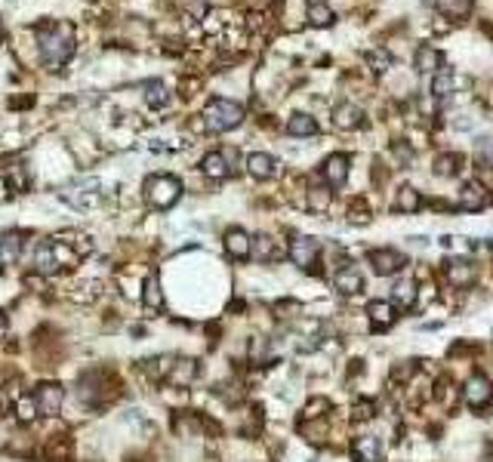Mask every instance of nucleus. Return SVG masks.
<instances>
[{
  "instance_id": "f257e3e1",
  "label": "nucleus",
  "mask_w": 493,
  "mask_h": 462,
  "mask_svg": "<svg viewBox=\"0 0 493 462\" xmlns=\"http://www.w3.org/2000/svg\"><path fill=\"white\" fill-rule=\"evenodd\" d=\"M37 43H41V59L47 68H62L74 56V25L68 22H50L37 28Z\"/></svg>"
},
{
  "instance_id": "f03ea898",
  "label": "nucleus",
  "mask_w": 493,
  "mask_h": 462,
  "mask_svg": "<svg viewBox=\"0 0 493 462\" xmlns=\"http://www.w3.org/2000/svg\"><path fill=\"white\" fill-rule=\"evenodd\" d=\"M241 121H244V108L238 102H232V99H210L201 114L203 130H210V133H228Z\"/></svg>"
},
{
  "instance_id": "7ed1b4c3",
  "label": "nucleus",
  "mask_w": 493,
  "mask_h": 462,
  "mask_svg": "<svg viewBox=\"0 0 493 462\" xmlns=\"http://www.w3.org/2000/svg\"><path fill=\"white\" fill-rule=\"evenodd\" d=\"M179 197H182V182L176 179V176L157 173V176H148L145 179V201L154 210H170Z\"/></svg>"
},
{
  "instance_id": "20e7f679",
  "label": "nucleus",
  "mask_w": 493,
  "mask_h": 462,
  "mask_svg": "<svg viewBox=\"0 0 493 462\" xmlns=\"http://www.w3.org/2000/svg\"><path fill=\"white\" fill-rule=\"evenodd\" d=\"M238 161V151L234 148H222V151H210V154H203L201 161V170L203 176H210V179H225V176H232V163Z\"/></svg>"
},
{
  "instance_id": "39448f33",
  "label": "nucleus",
  "mask_w": 493,
  "mask_h": 462,
  "mask_svg": "<svg viewBox=\"0 0 493 462\" xmlns=\"http://www.w3.org/2000/svg\"><path fill=\"white\" fill-rule=\"evenodd\" d=\"M463 398L469 407H475V410H484L487 404H493V382L487 379V376H472L469 382H465L463 388Z\"/></svg>"
},
{
  "instance_id": "423d86ee",
  "label": "nucleus",
  "mask_w": 493,
  "mask_h": 462,
  "mask_svg": "<svg viewBox=\"0 0 493 462\" xmlns=\"http://www.w3.org/2000/svg\"><path fill=\"white\" fill-rule=\"evenodd\" d=\"M34 401H37V413L41 416H56L59 410H62L65 388L59 385V382H43V385H37Z\"/></svg>"
},
{
  "instance_id": "0eeeda50",
  "label": "nucleus",
  "mask_w": 493,
  "mask_h": 462,
  "mask_svg": "<svg viewBox=\"0 0 493 462\" xmlns=\"http://www.w3.org/2000/svg\"><path fill=\"white\" fill-rule=\"evenodd\" d=\"M367 265H373L376 274H398L407 265V259L398 250H370L367 253Z\"/></svg>"
},
{
  "instance_id": "6e6552de",
  "label": "nucleus",
  "mask_w": 493,
  "mask_h": 462,
  "mask_svg": "<svg viewBox=\"0 0 493 462\" xmlns=\"http://www.w3.org/2000/svg\"><path fill=\"white\" fill-rule=\"evenodd\" d=\"M318 250H321V243L314 241V237H296V241L290 243V259H293V265H299V268H312L314 265V259H318Z\"/></svg>"
},
{
  "instance_id": "1a4fd4ad",
  "label": "nucleus",
  "mask_w": 493,
  "mask_h": 462,
  "mask_svg": "<svg viewBox=\"0 0 493 462\" xmlns=\"http://www.w3.org/2000/svg\"><path fill=\"white\" fill-rule=\"evenodd\" d=\"M34 268L41 274H56L59 268H62V259H59V241L37 243V250H34Z\"/></svg>"
},
{
  "instance_id": "9d476101",
  "label": "nucleus",
  "mask_w": 493,
  "mask_h": 462,
  "mask_svg": "<svg viewBox=\"0 0 493 462\" xmlns=\"http://www.w3.org/2000/svg\"><path fill=\"white\" fill-rule=\"evenodd\" d=\"M447 281H450L453 287H459V290L472 287V283L478 281V265L472 259H453V262H447Z\"/></svg>"
},
{
  "instance_id": "9b49d317",
  "label": "nucleus",
  "mask_w": 493,
  "mask_h": 462,
  "mask_svg": "<svg viewBox=\"0 0 493 462\" xmlns=\"http://www.w3.org/2000/svg\"><path fill=\"white\" fill-rule=\"evenodd\" d=\"M456 203H459V210H465V213H478V210L487 207V191H484V185H478V182H465L456 194Z\"/></svg>"
},
{
  "instance_id": "f8f14e48",
  "label": "nucleus",
  "mask_w": 493,
  "mask_h": 462,
  "mask_svg": "<svg viewBox=\"0 0 493 462\" xmlns=\"http://www.w3.org/2000/svg\"><path fill=\"white\" fill-rule=\"evenodd\" d=\"M352 456L354 462H379L383 459V444L376 434H358L352 441Z\"/></svg>"
},
{
  "instance_id": "ddd939ff",
  "label": "nucleus",
  "mask_w": 493,
  "mask_h": 462,
  "mask_svg": "<svg viewBox=\"0 0 493 462\" xmlns=\"http://www.w3.org/2000/svg\"><path fill=\"white\" fill-rule=\"evenodd\" d=\"M333 287H336L343 296H354V293L364 290V274H361V268H354V265H343L336 274H333Z\"/></svg>"
},
{
  "instance_id": "4468645a",
  "label": "nucleus",
  "mask_w": 493,
  "mask_h": 462,
  "mask_svg": "<svg viewBox=\"0 0 493 462\" xmlns=\"http://www.w3.org/2000/svg\"><path fill=\"white\" fill-rule=\"evenodd\" d=\"M194 379H197V361H192V358H176L173 367H170V373H167V382H170V385L188 388Z\"/></svg>"
},
{
  "instance_id": "2eb2a0df",
  "label": "nucleus",
  "mask_w": 493,
  "mask_h": 462,
  "mask_svg": "<svg viewBox=\"0 0 493 462\" xmlns=\"http://www.w3.org/2000/svg\"><path fill=\"white\" fill-rule=\"evenodd\" d=\"M321 176H324V182L330 185V188L345 185V179H348V157L345 154H330L324 161V167H321Z\"/></svg>"
},
{
  "instance_id": "dca6fc26",
  "label": "nucleus",
  "mask_w": 493,
  "mask_h": 462,
  "mask_svg": "<svg viewBox=\"0 0 493 462\" xmlns=\"http://www.w3.org/2000/svg\"><path fill=\"white\" fill-rule=\"evenodd\" d=\"M247 170L253 179H272V176L281 173V163L274 161L272 154H262V151H256V154L247 157Z\"/></svg>"
},
{
  "instance_id": "f3484780",
  "label": "nucleus",
  "mask_w": 493,
  "mask_h": 462,
  "mask_svg": "<svg viewBox=\"0 0 493 462\" xmlns=\"http://www.w3.org/2000/svg\"><path fill=\"white\" fill-rule=\"evenodd\" d=\"M333 123H336L339 130H358L361 123H364V111L352 102H343V105H336V111H333Z\"/></svg>"
},
{
  "instance_id": "a211bd4d",
  "label": "nucleus",
  "mask_w": 493,
  "mask_h": 462,
  "mask_svg": "<svg viewBox=\"0 0 493 462\" xmlns=\"http://www.w3.org/2000/svg\"><path fill=\"white\" fill-rule=\"evenodd\" d=\"M250 241H253V237H250L244 228L225 231V253L232 256V259H247L250 256Z\"/></svg>"
},
{
  "instance_id": "6ab92c4d",
  "label": "nucleus",
  "mask_w": 493,
  "mask_h": 462,
  "mask_svg": "<svg viewBox=\"0 0 493 462\" xmlns=\"http://www.w3.org/2000/svg\"><path fill=\"white\" fill-rule=\"evenodd\" d=\"M250 253H253L259 262H274L281 256V250H278V241H274V237L256 234L253 241H250Z\"/></svg>"
},
{
  "instance_id": "aec40b11",
  "label": "nucleus",
  "mask_w": 493,
  "mask_h": 462,
  "mask_svg": "<svg viewBox=\"0 0 493 462\" xmlns=\"http://www.w3.org/2000/svg\"><path fill=\"white\" fill-rule=\"evenodd\" d=\"M367 314H370V321H373V327L376 330H385V327H392L394 323V305L392 302H383V299H376V302H370L367 305Z\"/></svg>"
},
{
  "instance_id": "412c9836",
  "label": "nucleus",
  "mask_w": 493,
  "mask_h": 462,
  "mask_svg": "<svg viewBox=\"0 0 493 462\" xmlns=\"http://www.w3.org/2000/svg\"><path fill=\"white\" fill-rule=\"evenodd\" d=\"M453 90H456V74H453L450 68L435 71V77H432V96L444 102V99L453 96Z\"/></svg>"
},
{
  "instance_id": "4be33fe9",
  "label": "nucleus",
  "mask_w": 493,
  "mask_h": 462,
  "mask_svg": "<svg viewBox=\"0 0 493 462\" xmlns=\"http://www.w3.org/2000/svg\"><path fill=\"white\" fill-rule=\"evenodd\" d=\"M413 302H416V283H413L410 277H404V281H398L394 283V290H392V305L410 308Z\"/></svg>"
},
{
  "instance_id": "5701e85b",
  "label": "nucleus",
  "mask_w": 493,
  "mask_h": 462,
  "mask_svg": "<svg viewBox=\"0 0 493 462\" xmlns=\"http://www.w3.org/2000/svg\"><path fill=\"white\" fill-rule=\"evenodd\" d=\"M441 65V52L435 50V46H419L416 50V71L419 74H435V68Z\"/></svg>"
},
{
  "instance_id": "b1692460",
  "label": "nucleus",
  "mask_w": 493,
  "mask_h": 462,
  "mask_svg": "<svg viewBox=\"0 0 493 462\" xmlns=\"http://www.w3.org/2000/svg\"><path fill=\"white\" fill-rule=\"evenodd\" d=\"M142 302H145L148 312H161L163 308V290L157 277H145V287H142Z\"/></svg>"
},
{
  "instance_id": "393cba45",
  "label": "nucleus",
  "mask_w": 493,
  "mask_h": 462,
  "mask_svg": "<svg viewBox=\"0 0 493 462\" xmlns=\"http://www.w3.org/2000/svg\"><path fill=\"white\" fill-rule=\"evenodd\" d=\"M419 207H423V194H419L416 188H410V185H404V188L398 191L394 210H401V213H416Z\"/></svg>"
},
{
  "instance_id": "a878e982",
  "label": "nucleus",
  "mask_w": 493,
  "mask_h": 462,
  "mask_svg": "<svg viewBox=\"0 0 493 462\" xmlns=\"http://www.w3.org/2000/svg\"><path fill=\"white\" fill-rule=\"evenodd\" d=\"M287 133L290 136H314L318 133V121L312 114H293L287 121Z\"/></svg>"
},
{
  "instance_id": "bb28decb",
  "label": "nucleus",
  "mask_w": 493,
  "mask_h": 462,
  "mask_svg": "<svg viewBox=\"0 0 493 462\" xmlns=\"http://www.w3.org/2000/svg\"><path fill=\"white\" fill-rule=\"evenodd\" d=\"M333 10L327 3H321V0H314V3H308V22L314 25V28H327V25H333Z\"/></svg>"
},
{
  "instance_id": "cd10ccee",
  "label": "nucleus",
  "mask_w": 493,
  "mask_h": 462,
  "mask_svg": "<svg viewBox=\"0 0 493 462\" xmlns=\"http://www.w3.org/2000/svg\"><path fill=\"white\" fill-rule=\"evenodd\" d=\"M333 201V191L324 188V185H314V188H308V207L314 210V213H324L327 207H330Z\"/></svg>"
},
{
  "instance_id": "c85d7f7f",
  "label": "nucleus",
  "mask_w": 493,
  "mask_h": 462,
  "mask_svg": "<svg viewBox=\"0 0 493 462\" xmlns=\"http://www.w3.org/2000/svg\"><path fill=\"white\" fill-rule=\"evenodd\" d=\"M456 170H463V154H438L435 157V173L438 176H453Z\"/></svg>"
},
{
  "instance_id": "c756f323",
  "label": "nucleus",
  "mask_w": 493,
  "mask_h": 462,
  "mask_svg": "<svg viewBox=\"0 0 493 462\" xmlns=\"http://www.w3.org/2000/svg\"><path fill=\"white\" fill-rule=\"evenodd\" d=\"M145 102L151 105V108H161V105H167L170 102V92H167V87L163 83H148L145 87Z\"/></svg>"
},
{
  "instance_id": "7c9ffc66",
  "label": "nucleus",
  "mask_w": 493,
  "mask_h": 462,
  "mask_svg": "<svg viewBox=\"0 0 493 462\" xmlns=\"http://www.w3.org/2000/svg\"><path fill=\"white\" fill-rule=\"evenodd\" d=\"M327 410H330V401H327V398H314V401H308V407H305V419H321Z\"/></svg>"
},
{
  "instance_id": "2f4dec72",
  "label": "nucleus",
  "mask_w": 493,
  "mask_h": 462,
  "mask_svg": "<svg viewBox=\"0 0 493 462\" xmlns=\"http://www.w3.org/2000/svg\"><path fill=\"white\" fill-rule=\"evenodd\" d=\"M68 450H71V444H68V441H65V438H52L50 441V447H47V456L50 459H62V456H68Z\"/></svg>"
},
{
  "instance_id": "473e14b6",
  "label": "nucleus",
  "mask_w": 493,
  "mask_h": 462,
  "mask_svg": "<svg viewBox=\"0 0 493 462\" xmlns=\"http://www.w3.org/2000/svg\"><path fill=\"white\" fill-rule=\"evenodd\" d=\"M34 416H37V401L34 398H22V401H19V419L31 422Z\"/></svg>"
},
{
  "instance_id": "72a5a7b5",
  "label": "nucleus",
  "mask_w": 493,
  "mask_h": 462,
  "mask_svg": "<svg viewBox=\"0 0 493 462\" xmlns=\"http://www.w3.org/2000/svg\"><path fill=\"white\" fill-rule=\"evenodd\" d=\"M478 185H484V191H493V167L490 163H478Z\"/></svg>"
},
{
  "instance_id": "f704fd0d",
  "label": "nucleus",
  "mask_w": 493,
  "mask_h": 462,
  "mask_svg": "<svg viewBox=\"0 0 493 462\" xmlns=\"http://www.w3.org/2000/svg\"><path fill=\"white\" fill-rule=\"evenodd\" d=\"M373 413H376V407L370 404V401H358V404H354V419H373Z\"/></svg>"
},
{
  "instance_id": "c9c22d12",
  "label": "nucleus",
  "mask_w": 493,
  "mask_h": 462,
  "mask_svg": "<svg viewBox=\"0 0 493 462\" xmlns=\"http://www.w3.org/2000/svg\"><path fill=\"white\" fill-rule=\"evenodd\" d=\"M367 62L373 65V71H385V68H389L392 59L385 56V52H367Z\"/></svg>"
},
{
  "instance_id": "e433bc0d",
  "label": "nucleus",
  "mask_w": 493,
  "mask_h": 462,
  "mask_svg": "<svg viewBox=\"0 0 493 462\" xmlns=\"http://www.w3.org/2000/svg\"><path fill=\"white\" fill-rule=\"evenodd\" d=\"M370 216H367V207L364 203H352V222H367Z\"/></svg>"
},
{
  "instance_id": "4c0bfd02",
  "label": "nucleus",
  "mask_w": 493,
  "mask_h": 462,
  "mask_svg": "<svg viewBox=\"0 0 493 462\" xmlns=\"http://www.w3.org/2000/svg\"><path fill=\"white\" fill-rule=\"evenodd\" d=\"M394 154H398V161H401V163H407V161H410V151H407L401 142H394Z\"/></svg>"
},
{
  "instance_id": "58836bf2",
  "label": "nucleus",
  "mask_w": 493,
  "mask_h": 462,
  "mask_svg": "<svg viewBox=\"0 0 493 462\" xmlns=\"http://www.w3.org/2000/svg\"><path fill=\"white\" fill-rule=\"evenodd\" d=\"M6 327H10V321H6V314L0 312V339H3V336H6Z\"/></svg>"
},
{
  "instance_id": "ea45409f",
  "label": "nucleus",
  "mask_w": 493,
  "mask_h": 462,
  "mask_svg": "<svg viewBox=\"0 0 493 462\" xmlns=\"http://www.w3.org/2000/svg\"><path fill=\"white\" fill-rule=\"evenodd\" d=\"M0 41H3V22H0Z\"/></svg>"
},
{
  "instance_id": "a19ab883",
  "label": "nucleus",
  "mask_w": 493,
  "mask_h": 462,
  "mask_svg": "<svg viewBox=\"0 0 493 462\" xmlns=\"http://www.w3.org/2000/svg\"><path fill=\"white\" fill-rule=\"evenodd\" d=\"M0 268H3V259H0Z\"/></svg>"
},
{
  "instance_id": "79ce46f5",
  "label": "nucleus",
  "mask_w": 493,
  "mask_h": 462,
  "mask_svg": "<svg viewBox=\"0 0 493 462\" xmlns=\"http://www.w3.org/2000/svg\"><path fill=\"white\" fill-rule=\"evenodd\" d=\"M490 462H493V456H490Z\"/></svg>"
}]
</instances>
